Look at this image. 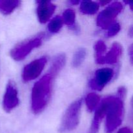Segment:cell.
<instances>
[{"mask_svg":"<svg viewBox=\"0 0 133 133\" xmlns=\"http://www.w3.org/2000/svg\"><path fill=\"white\" fill-rule=\"evenodd\" d=\"M53 79L48 73L34 84L31 92V109L35 114L42 112L48 105L51 96Z\"/></svg>","mask_w":133,"mask_h":133,"instance_id":"1","label":"cell"},{"mask_svg":"<svg viewBox=\"0 0 133 133\" xmlns=\"http://www.w3.org/2000/svg\"><path fill=\"white\" fill-rule=\"evenodd\" d=\"M108 109L106 114L105 131L107 133H112L122 123L124 114L123 99L118 95L107 96Z\"/></svg>","mask_w":133,"mask_h":133,"instance_id":"2","label":"cell"},{"mask_svg":"<svg viewBox=\"0 0 133 133\" xmlns=\"http://www.w3.org/2000/svg\"><path fill=\"white\" fill-rule=\"evenodd\" d=\"M82 105L83 100L79 99L73 102L68 107L60 125L59 131L61 132H69L77 128L80 120Z\"/></svg>","mask_w":133,"mask_h":133,"instance_id":"3","label":"cell"},{"mask_svg":"<svg viewBox=\"0 0 133 133\" xmlns=\"http://www.w3.org/2000/svg\"><path fill=\"white\" fill-rule=\"evenodd\" d=\"M123 9V6L122 3L118 1L108 5L97 16L96 20L97 25L102 29L108 30L110 26L116 22V19Z\"/></svg>","mask_w":133,"mask_h":133,"instance_id":"4","label":"cell"},{"mask_svg":"<svg viewBox=\"0 0 133 133\" xmlns=\"http://www.w3.org/2000/svg\"><path fill=\"white\" fill-rule=\"evenodd\" d=\"M44 37V34H41L36 37L20 43L10 51V56L15 61H22L26 58L34 49L38 48L42 45Z\"/></svg>","mask_w":133,"mask_h":133,"instance_id":"5","label":"cell"},{"mask_svg":"<svg viewBox=\"0 0 133 133\" xmlns=\"http://www.w3.org/2000/svg\"><path fill=\"white\" fill-rule=\"evenodd\" d=\"M114 71L112 68H105L96 70L93 77L89 81L88 86L92 90L101 91L113 79Z\"/></svg>","mask_w":133,"mask_h":133,"instance_id":"6","label":"cell"},{"mask_svg":"<svg viewBox=\"0 0 133 133\" xmlns=\"http://www.w3.org/2000/svg\"><path fill=\"white\" fill-rule=\"evenodd\" d=\"M48 62L46 57H42L32 61L26 65L22 71L23 81L29 82L40 76Z\"/></svg>","mask_w":133,"mask_h":133,"instance_id":"7","label":"cell"},{"mask_svg":"<svg viewBox=\"0 0 133 133\" xmlns=\"http://www.w3.org/2000/svg\"><path fill=\"white\" fill-rule=\"evenodd\" d=\"M3 109L6 112H9L19 105L18 90L12 81H9L6 85L3 97Z\"/></svg>","mask_w":133,"mask_h":133,"instance_id":"8","label":"cell"},{"mask_svg":"<svg viewBox=\"0 0 133 133\" xmlns=\"http://www.w3.org/2000/svg\"><path fill=\"white\" fill-rule=\"evenodd\" d=\"M36 9L38 19L41 23H45L50 19L56 9V5L50 1H37Z\"/></svg>","mask_w":133,"mask_h":133,"instance_id":"9","label":"cell"},{"mask_svg":"<svg viewBox=\"0 0 133 133\" xmlns=\"http://www.w3.org/2000/svg\"><path fill=\"white\" fill-rule=\"evenodd\" d=\"M123 53V48L119 43L115 42L112 44L109 51L99 59L96 60L98 64H114L118 62V60Z\"/></svg>","mask_w":133,"mask_h":133,"instance_id":"10","label":"cell"},{"mask_svg":"<svg viewBox=\"0 0 133 133\" xmlns=\"http://www.w3.org/2000/svg\"><path fill=\"white\" fill-rule=\"evenodd\" d=\"M107 109L108 99L107 97H106L101 101L99 105L96 110V112H95L92 124H91L88 133H97L101 122L103 118L106 116Z\"/></svg>","mask_w":133,"mask_h":133,"instance_id":"11","label":"cell"},{"mask_svg":"<svg viewBox=\"0 0 133 133\" xmlns=\"http://www.w3.org/2000/svg\"><path fill=\"white\" fill-rule=\"evenodd\" d=\"M66 55L63 53H61L56 56L53 60L51 66L49 70L48 74H50L53 78L55 77L62 70L66 64Z\"/></svg>","mask_w":133,"mask_h":133,"instance_id":"12","label":"cell"},{"mask_svg":"<svg viewBox=\"0 0 133 133\" xmlns=\"http://www.w3.org/2000/svg\"><path fill=\"white\" fill-rule=\"evenodd\" d=\"M80 11L87 15H93L97 12L99 3L92 1H83L80 4Z\"/></svg>","mask_w":133,"mask_h":133,"instance_id":"13","label":"cell"},{"mask_svg":"<svg viewBox=\"0 0 133 133\" xmlns=\"http://www.w3.org/2000/svg\"><path fill=\"white\" fill-rule=\"evenodd\" d=\"M20 3L18 0H0V12L9 15L19 6Z\"/></svg>","mask_w":133,"mask_h":133,"instance_id":"14","label":"cell"},{"mask_svg":"<svg viewBox=\"0 0 133 133\" xmlns=\"http://www.w3.org/2000/svg\"><path fill=\"white\" fill-rule=\"evenodd\" d=\"M62 19L64 24L68 26L73 31H77L78 27L75 23V12L74 10L71 9H66L64 11L62 16Z\"/></svg>","mask_w":133,"mask_h":133,"instance_id":"15","label":"cell"},{"mask_svg":"<svg viewBox=\"0 0 133 133\" xmlns=\"http://www.w3.org/2000/svg\"><path fill=\"white\" fill-rule=\"evenodd\" d=\"M100 97L96 93H90L85 98V103L88 111L93 112L97 109L99 105Z\"/></svg>","mask_w":133,"mask_h":133,"instance_id":"16","label":"cell"},{"mask_svg":"<svg viewBox=\"0 0 133 133\" xmlns=\"http://www.w3.org/2000/svg\"><path fill=\"white\" fill-rule=\"evenodd\" d=\"M87 56V50L81 48L75 51L72 60V65L74 68H78L83 63Z\"/></svg>","mask_w":133,"mask_h":133,"instance_id":"17","label":"cell"},{"mask_svg":"<svg viewBox=\"0 0 133 133\" xmlns=\"http://www.w3.org/2000/svg\"><path fill=\"white\" fill-rule=\"evenodd\" d=\"M63 23L64 22L62 17L60 16H55L49 22L48 26V30L51 33H57L62 27Z\"/></svg>","mask_w":133,"mask_h":133,"instance_id":"18","label":"cell"},{"mask_svg":"<svg viewBox=\"0 0 133 133\" xmlns=\"http://www.w3.org/2000/svg\"><path fill=\"white\" fill-rule=\"evenodd\" d=\"M95 51V57L96 60L99 59L102 57L107 53V47L105 43L103 40H98L96 42L94 46Z\"/></svg>","mask_w":133,"mask_h":133,"instance_id":"19","label":"cell"},{"mask_svg":"<svg viewBox=\"0 0 133 133\" xmlns=\"http://www.w3.org/2000/svg\"><path fill=\"white\" fill-rule=\"evenodd\" d=\"M121 30V26L118 22H116L115 23L110 26L107 30V37H112V36H116L118 32L120 31Z\"/></svg>","mask_w":133,"mask_h":133,"instance_id":"20","label":"cell"},{"mask_svg":"<svg viewBox=\"0 0 133 133\" xmlns=\"http://www.w3.org/2000/svg\"><path fill=\"white\" fill-rule=\"evenodd\" d=\"M129 121L133 128V96L131 101V110L129 113Z\"/></svg>","mask_w":133,"mask_h":133,"instance_id":"21","label":"cell"},{"mask_svg":"<svg viewBox=\"0 0 133 133\" xmlns=\"http://www.w3.org/2000/svg\"><path fill=\"white\" fill-rule=\"evenodd\" d=\"M129 55L130 61L133 65V44H131L129 48Z\"/></svg>","mask_w":133,"mask_h":133,"instance_id":"22","label":"cell"},{"mask_svg":"<svg viewBox=\"0 0 133 133\" xmlns=\"http://www.w3.org/2000/svg\"><path fill=\"white\" fill-rule=\"evenodd\" d=\"M117 133H133V132L132 130H131L128 127H123L119 129Z\"/></svg>","mask_w":133,"mask_h":133,"instance_id":"23","label":"cell"},{"mask_svg":"<svg viewBox=\"0 0 133 133\" xmlns=\"http://www.w3.org/2000/svg\"><path fill=\"white\" fill-rule=\"evenodd\" d=\"M124 3L129 5V6H130V9L133 10V1H125Z\"/></svg>","mask_w":133,"mask_h":133,"instance_id":"24","label":"cell"},{"mask_svg":"<svg viewBox=\"0 0 133 133\" xmlns=\"http://www.w3.org/2000/svg\"><path fill=\"white\" fill-rule=\"evenodd\" d=\"M109 3H110V1H101L99 2V5H102V6H105V5L109 4Z\"/></svg>","mask_w":133,"mask_h":133,"instance_id":"25","label":"cell"},{"mask_svg":"<svg viewBox=\"0 0 133 133\" xmlns=\"http://www.w3.org/2000/svg\"><path fill=\"white\" fill-rule=\"evenodd\" d=\"M70 3L71 4V5H77V4L79 3V1H70Z\"/></svg>","mask_w":133,"mask_h":133,"instance_id":"26","label":"cell"}]
</instances>
